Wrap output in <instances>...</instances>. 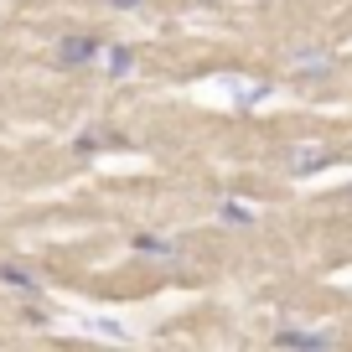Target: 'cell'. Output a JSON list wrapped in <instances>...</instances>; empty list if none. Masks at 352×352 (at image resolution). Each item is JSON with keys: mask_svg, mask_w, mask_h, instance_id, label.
<instances>
[{"mask_svg": "<svg viewBox=\"0 0 352 352\" xmlns=\"http://www.w3.org/2000/svg\"><path fill=\"white\" fill-rule=\"evenodd\" d=\"M94 52H99V42H88V36H73V42H63V63H67V67L88 63Z\"/></svg>", "mask_w": 352, "mask_h": 352, "instance_id": "cell-1", "label": "cell"}, {"mask_svg": "<svg viewBox=\"0 0 352 352\" xmlns=\"http://www.w3.org/2000/svg\"><path fill=\"white\" fill-rule=\"evenodd\" d=\"M0 275H6V285H26V290H36V280L26 275V270H16V264H6V270H0Z\"/></svg>", "mask_w": 352, "mask_h": 352, "instance_id": "cell-3", "label": "cell"}, {"mask_svg": "<svg viewBox=\"0 0 352 352\" xmlns=\"http://www.w3.org/2000/svg\"><path fill=\"white\" fill-rule=\"evenodd\" d=\"M109 67H114V73H124V67H130V52H124V47H114V52H109Z\"/></svg>", "mask_w": 352, "mask_h": 352, "instance_id": "cell-4", "label": "cell"}, {"mask_svg": "<svg viewBox=\"0 0 352 352\" xmlns=\"http://www.w3.org/2000/svg\"><path fill=\"white\" fill-rule=\"evenodd\" d=\"M109 6H120V11H130V6H140V0H109Z\"/></svg>", "mask_w": 352, "mask_h": 352, "instance_id": "cell-6", "label": "cell"}, {"mask_svg": "<svg viewBox=\"0 0 352 352\" xmlns=\"http://www.w3.org/2000/svg\"><path fill=\"white\" fill-rule=\"evenodd\" d=\"M280 347H331V337H321V331H280Z\"/></svg>", "mask_w": 352, "mask_h": 352, "instance_id": "cell-2", "label": "cell"}, {"mask_svg": "<svg viewBox=\"0 0 352 352\" xmlns=\"http://www.w3.org/2000/svg\"><path fill=\"white\" fill-rule=\"evenodd\" d=\"M135 249H151V254H171V243H155V239H135Z\"/></svg>", "mask_w": 352, "mask_h": 352, "instance_id": "cell-5", "label": "cell"}]
</instances>
